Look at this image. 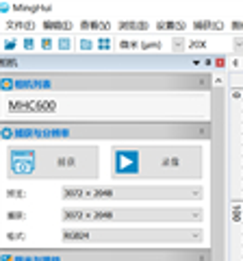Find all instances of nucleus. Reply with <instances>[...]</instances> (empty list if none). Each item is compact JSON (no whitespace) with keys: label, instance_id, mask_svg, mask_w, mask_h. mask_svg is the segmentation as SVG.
<instances>
[{"label":"nucleus","instance_id":"2","mask_svg":"<svg viewBox=\"0 0 243 261\" xmlns=\"http://www.w3.org/2000/svg\"><path fill=\"white\" fill-rule=\"evenodd\" d=\"M70 46H72L70 39H61V42H59V48H70Z\"/></svg>","mask_w":243,"mask_h":261},{"label":"nucleus","instance_id":"1","mask_svg":"<svg viewBox=\"0 0 243 261\" xmlns=\"http://www.w3.org/2000/svg\"><path fill=\"white\" fill-rule=\"evenodd\" d=\"M118 172H122V170H137V155L135 153H120L118 157Z\"/></svg>","mask_w":243,"mask_h":261}]
</instances>
